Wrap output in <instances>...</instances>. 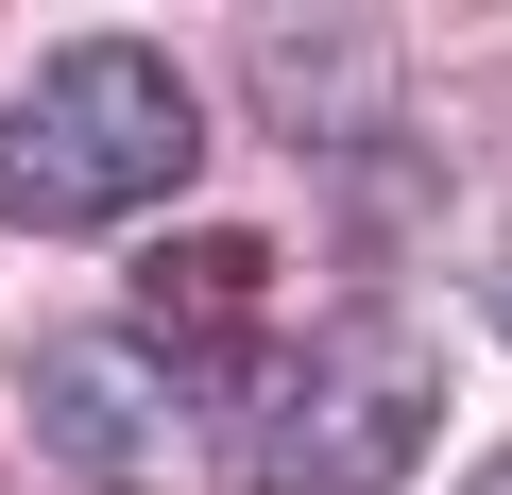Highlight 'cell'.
Segmentation results:
<instances>
[{
	"label": "cell",
	"mask_w": 512,
	"mask_h": 495,
	"mask_svg": "<svg viewBox=\"0 0 512 495\" xmlns=\"http://www.w3.org/2000/svg\"><path fill=\"white\" fill-rule=\"evenodd\" d=\"M205 171V103L154 35H69L18 103H0V222L18 239H103Z\"/></svg>",
	"instance_id": "cell-1"
},
{
	"label": "cell",
	"mask_w": 512,
	"mask_h": 495,
	"mask_svg": "<svg viewBox=\"0 0 512 495\" xmlns=\"http://www.w3.org/2000/svg\"><path fill=\"white\" fill-rule=\"evenodd\" d=\"M239 495H393L410 444L444 427V359L393 325H308L239 376Z\"/></svg>",
	"instance_id": "cell-2"
},
{
	"label": "cell",
	"mask_w": 512,
	"mask_h": 495,
	"mask_svg": "<svg viewBox=\"0 0 512 495\" xmlns=\"http://www.w3.org/2000/svg\"><path fill=\"white\" fill-rule=\"evenodd\" d=\"M120 342H137L154 376H188V393H222V410H239L256 342H274V239H256V222H188V239H154Z\"/></svg>",
	"instance_id": "cell-3"
},
{
	"label": "cell",
	"mask_w": 512,
	"mask_h": 495,
	"mask_svg": "<svg viewBox=\"0 0 512 495\" xmlns=\"http://www.w3.org/2000/svg\"><path fill=\"white\" fill-rule=\"evenodd\" d=\"M103 359H120V325H52V342H35V427H52L86 478L137 495V478H154V393H120Z\"/></svg>",
	"instance_id": "cell-4"
},
{
	"label": "cell",
	"mask_w": 512,
	"mask_h": 495,
	"mask_svg": "<svg viewBox=\"0 0 512 495\" xmlns=\"http://www.w3.org/2000/svg\"><path fill=\"white\" fill-rule=\"evenodd\" d=\"M461 495H512V461H478V478H461Z\"/></svg>",
	"instance_id": "cell-5"
}]
</instances>
